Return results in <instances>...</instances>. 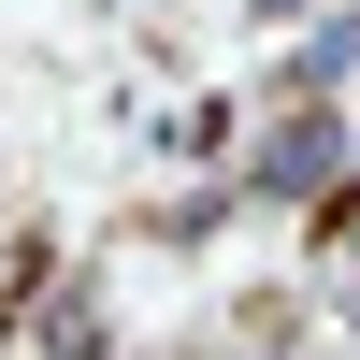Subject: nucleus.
I'll return each instance as SVG.
<instances>
[{
  "instance_id": "1",
  "label": "nucleus",
  "mask_w": 360,
  "mask_h": 360,
  "mask_svg": "<svg viewBox=\"0 0 360 360\" xmlns=\"http://www.w3.org/2000/svg\"><path fill=\"white\" fill-rule=\"evenodd\" d=\"M346 173H360V130H346L332 101H303V115H274V130L245 144V202H332Z\"/></svg>"
}]
</instances>
